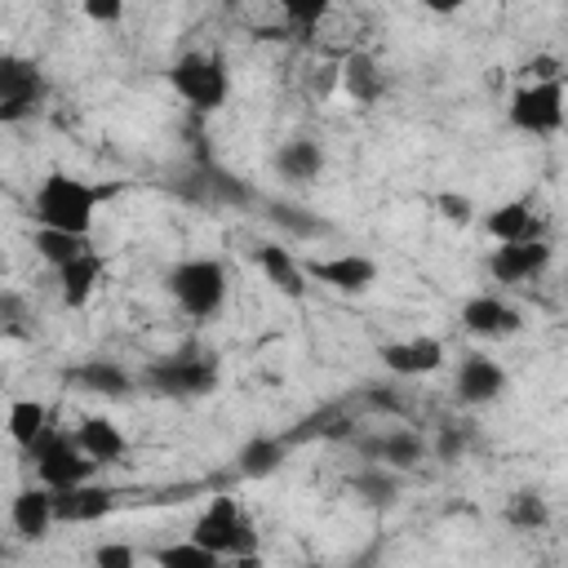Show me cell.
<instances>
[{"label":"cell","mask_w":568,"mask_h":568,"mask_svg":"<svg viewBox=\"0 0 568 568\" xmlns=\"http://www.w3.org/2000/svg\"><path fill=\"white\" fill-rule=\"evenodd\" d=\"M111 191L98 182H84L67 169H49L40 178V186L31 191V222L44 231H67V235H84L93 231V217L102 209Z\"/></svg>","instance_id":"6da1fadb"},{"label":"cell","mask_w":568,"mask_h":568,"mask_svg":"<svg viewBox=\"0 0 568 568\" xmlns=\"http://www.w3.org/2000/svg\"><path fill=\"white\" fill-rule=\"evenodd\" d=\"M169 297L178 302V311L195 324H209L222 315L226 297H231V271L222 257H182L169 275H164Z\"/></svg>","instance_id":"7a4b0ae2"},{"label":"cell","mask_w":568,"mask_h":568,"mask_svg":"<svg viewBox=\"0 0 568 568\" xmlns=\"http://www.w3.org/2000/svg\"><path fill=\"white\" fill-rule=\"evenodd\" d=\"M186 537L200 541V546H209V550L222 555V559H235V564H248V559H257V550H262V537H257V528H253V515H248L231 493L209 497Z\"/></svg>","instance_id":"3957f363"},{"label":"cell","mask_w":568,"mask_h":568,"mask_svg":"<svg viewBox=\"0 0 568 568\" xmlns=\"http://www.w3.org/2000/svg\"><path fill=\"white\" fill-rule=\"evenodd\" d=\"M169 84L173 93L195 111V115H213L226 106L231 98V67L222 53L213 49H186L178 53V62L169 67Z\"/></svg>","instance_id":"277c9868"},{"label":"cell","mask_w":568,"mask_h":568,"mask_svg":"<svg viewBox=\"0 0 568 568\" xmlns=\"http://www.w3.org/2000/svg\"><path fill=\"white\" fill-rule=\"evenodd\" d=\"M217 359L209 351H195V346H182V351H169L160 359H151L138 382L151 390V395H169V399H200V395H213L217 386Z\"/></svg>","instance_id":"5b68a950"},{"label":"cell","mask_w":568,"mask_h":568,"mask_svg":"<svg viewBox=\"0 0 568 568\" xmlns=\"http://www.w3.org/2000/svg\"><path fill=\"white\" fill-rule=\"evenodd\" d=\"M27 457L36 466V484H44L49 493H67V488L93 484V470H98V462L80 448L75 430H67L58 422L27 448Z\"/></svg>","instance_id":"8992f818"},{"label":"cell","mask_w":568,"mask_h":568,"mask_svg":"<svg viewBox=\"0 0 568 568\" xmlns=\"http://www.w3.org/2000/svg\"><path fill=\"white\" fill-rule=\"evenodd\" d=\"M506 124L524 138H555L568 124L564 80H519L506 98Z\"/></svg>","instance_id":"52a82bcc"},{"label":"cell","mask_w":568,"mask_h":568,"mask_svg":"<svg viewBox=\"0 0 568 568\" xmlns=\"http://www.w3.org/2000/svg\"><path fill=\"white\" fill-rule=\"evenodd\" d=\"M49 98L44 71L22 53H0V124H18L36 115Z\"/></svg>","instance_id":"ba28073f"},{"label":"cell","mask_w":568,"mask_h":568,"mask_svg":"<svg viewBox=\"0 0 568 568\" xmlns=\"http://www.w3.org/2000/svg\"><path fill=\"white\" fill-rule=\"evenodd\" d=\"M355 448H359L364 462H377V466H390V470L404 475V470H417L426 462L430 439L417 435V430H408V426H382L373 435H359Z\"/></svg>","instance_id":"9c48e42d"},{"label":"cell","mask_w":568,"mask_h":568,"mask_svg":"<svg viewBox=\"0 0 568 568\" xmlns=\"http://www.w3.org/2000/svg\"><path fill=\"white\" fill-rule=\"evenodd\" d=\"M306 275L320 288H333L342 297H359L377 284V262L368 253H324V257L306 262Z\"/></svg>","instance_id":"30bf717a"},{"label":"cell","mask_w":568,"mask_h":568,"mask_svg":"<svg viewBox=\"0 0 568 568\" xmlns=\"http://www.w3.org/2000/svg\"><path fill=\"white\" fill-rule=\"evenodd\" d=\"M506 386H510V373L501 368V359L479 355V351H470L453 373V395L462 408H488L506 395Z\"/></svg>","instance_id":"8fae6325"},{"label":"cell","mask_w":568,"mask_h":568,"mask_svg":"<svg viewBox=\"0 0 568 568\" xmlns=\"http://www.w3.org/2000/svg\"><path fill=\"white\" fill-rule=\"evenodd\" d=\"M462 328L479 342H506L524 328V311L501 293H475L462 302Z\"/></svg>","instance_id":"7c38bea8"},{"label":"cell","mask_w":568,"mask_h":568,"mask_svg":"<svg viewBox=\"0 0 568 568\" xmlns=\"http://www.w3.org/2000/svg\"><path fill=\"white\" fill-rule=\"evenodd\" d=\"M550 257H555L550 240H519V244H497V248L488 253V275H493L497 284H506V288H515V284H532L537 275H546Z\"/></svg>","instance_id":"4fadbf2b"},{"label":"cell","mask_w":568,"mask_h":568,"mask_svg":"<svg viewBox=\"0 0 568 568\" xmlns=\"http://www.w3.org/2000/svg\"><path fill=\"white\" fill-rule=\"evenodd\" d=\"M382 364H386V373L395 377V382H413V377H426V373H439L444 368V342L439 337H426V333H417V337H395V342H386L382 351Z\"/></svg>","instance_id":"5bb4252c"},{"label":"cell","mask_w":568,"mask_h":568,"mask_svg":"<svg viewBox=\"0 0 568 568\" xmlns=\"http://www.w3.org/2000/svg\"><path fill=\"white\" fill-rule=\"evenodd\" d=\"M253 262H257V271L266 275V284H271L275 293H284L288 302H302V297H306L311 275H306V262H302L293 248H284L280 240H266V244L253 248Z\"/></svg>","instance_id":"9a60e30c"},{"label":"cell","mask_w":568,"mask_h":568,"mask_svg":"<svg viewBox=\"0 0 568 568\" xmlns=\"http://www.w3.org/2000/svg\"><path fill=\"white\" fill-rule=\"evenodd\" d=\"M484 231L493 244H519V240H546L541 235V217L532 209V200H501L497 209H488L484 217Z\"/></svg>","instance_id":"2e32d148"},{"label":"cell","mask_w":568,"mask_h":568,"mask_svg":"<svg viewBox=\"0 0 568 568\" xmlns=\"http://www.w3.org/2000/svg\"><path fill=\"white\" fill-rule=\"evenodd\" d=\"M337 84L346 89L351 102L373 106V102L386 93V71H382V62H377L368 49H351V53L337 62Z\"/></svg>","instance_id":"e0dca14e"},{"label":"cell","mask_w":568,"mask_h":568,"mask_svg":"<svg viewBox=\"0 0 568 568\" xmlns=\"http://www.w3.org/2000/svg\"><path fill=\"white\" fill-rule=\"evenodd\" d=\"M9 524H13V532H18L22 541H44L49 528L58 524V515H53V493H49L44 484L22 488V493L9 501Z\"/></svg>","instance_id":"ac0fdd59"},{"label":"cell","mask_w":568,"mask_h":568,"mask_svg":"<svg viewBox=\"0 0 568 568\" xmlns=\"http://www.w3.org/2000/svg\"><path fill=\"white\" fill-rule=\"evenodd\" d=\"M102 271H106V262H102L98 248L80 253L71 266H62V271L53 275V280H58V302H62L67 311H84V306L93 302L98 284H102Z\"/></svg>","instance_id":"d6986e66"},{"label":"cell","mask_w":568,"mask_h":568,"mask_svg":"<svg viewBox=\"0 0 568 568\" xmlns=\"http://www.w3.org/2000/svg\"><path fill=\"white\" fill-rule=\"evenodd\" d=\"M71 382H75L84 395H98V399H124V395H133V386H138V377H133L124 364L106 359V355L75 364V368H71Z\"/></svg>","instance_id":"ffe728a7"},{"label":"cell","mask_w":568,"mask_h":568,"mask_svg":"<svg viewBox=\"0 0 568 568\" xmlns=\"http://www.w3.org/2000/svg\"><path fill=\"white\" fill-rule=\"evenodd\" d=\"M115 510V493L102 484H80L67 493H53V515L58 524H98Z\"/></svg>","instance_id":"44dd1931"},{"label":"cell","mask_w":568,"mask_h":568,"mask_svg":"<svg viewBox=\"0 0 568 568\" xmlns=\"http://www.w3.org/2000/svg\"><path fill=\"white\" fill-rule=\"evenodd\" d=\"M75 439H80V448H84L98 466H111V462H120V457L129 453V439H124L120 422H111L106 413L80 417V422H75Z\"/></svg>","instance_id":"7402d4cb"},{"label":"cell","mask_w":568,"mask_h":568,"mask_svg":"<svg viewBox=\"0 0 568 568\" xmlns=\"http://www.w3.org/2000/svg\"><path fill=\"white\" fill-rule=\"evenodd\" d=\"M275 173L284 178V182H293V186H306V182H315L320 173H324V146L315 142V138H288L280 151H275Z\"/></svg>","instance_id":"603a6c76"},{"label":"cell","mask_w":568,"mask_h":568,"mask_svg":"<svg viewBox=\"0 0 568 568\" xmlns=\"http://www.w3.org/2000/svg\"><path fill=\"white\" fill-rule=\"evenodd\" d=\"M288 439L284 435H248L244 444H240V453H235V470L244 475V479H271L280 466H284V457H288Z\"/></svg>","instance_id":"cb8c5ba5"},{"label":"cell","mask_w":568,"mask_h":568,"mask_svg":"<svg viewBox=\"0 0 568 568\" xmlns=\"http://www.w3.org/2000/svg\"><path fill=\"white\" fill-rule=\"evenodd\" d=\"M346 488L355 493V501H364V506H395L399 501V488H404V479H399V470H390V466H377V462H364L351 479H346Z\"/></svg>","instance_id":"d4e9b609"},{"label":"cell","mask_w":568,"mask_h":568,"mask_svg":"<svg viewBox=\"0 0 568 568\" xmlns=\"http://www.w3.org/2000/svg\"><path fill=\"white\" fill-rule=\"evenodd\" d=\"M200 195L204 200H213V204H231V209H248L253 200H257V191L244 182V178H235L231 169H222V164H204L200 169Z\"/></svg>","instance_id":"484cf974"},{"label":"cell","mask_w":568,"mask_h":568,"mask_svg":"<svg viewBox=\"0 0 568 568\" xmlns=\"http://www.w3.org/2000/svg\"><path fill=\"white\" fill-rule=\"evenodd\" d=\"M31 248H36V257L58 275V271L71 266L80 253H89V240H84V235H67V231H44V226H36V231H31Z\"/></svg>","instance_id":"4316f807"},{"label":"cell","mask_w":568,"mask_h":568,"mask_svg":"<svg viewBox=\"0 0 568 568\" xmlns=\"http://www.w3.org/2000/svg\"><path fill=\"white\" fill-rule=\"evenodd\" d=\"M4 426H9V439H13L18 448H31V444L53 426V417H49V408H44L40 399H9Z\"/></svg>","instance_id":"83f0119b"},{"label":"cell","mask_w":568,"mask_h":568,"mask_svg":"<svg viewBox=\"0 0 568 568\" xmlns=\"http://www.w3.org/2000/svg\"><path fill=\"white\" fill-rule=\"evenodd\" d=\"M501 519L519 532H541L550 524V501L537 493V488H515L501 506Z\"/></svg>","instance_id":"f1b7e54d"},{"label":"cell","mask_w":568,"mask_h":568,"mask_svg":"<svg viewBox=\"0 0 568 568\" xmlns=\"http://www.w3.org/2000/svg\"><path fill=\"white\" fill-rule=\"evenodd\" d=\"M146 559H151L155 568H222V564H226L222 555H213L209 546H200V541H191V537L164 541V546H155Z\"/></svg>","instance_id":"f546056e"},{"label":"cell","mask_w":568,"mask_h":568,"mask_svg":"<svg viewBox=\"0 0 568 568\" xmlns=\"http://www.w3.org/2000/svg\"><path fill=\"white\" fill-rule=\"evenodd\" d=\"M271 213V222L275 226H284L288 235H297V240H315V235H324L328 226L320 222V213H306V209H297V204H266Z\"/></svg>","instance_id":"4dcf8cb0"},{"label":"cell","mask_w":568,"mask_h":568,"mask_svg":"<svg viewBox=\"0 0 568 568\" xmlns=\"http://www.w3.org/2000/svg\"><path fill=\"white\" fill-rule=\"evenodd\" d=\"M328 18V0H284L280 4V22L293 31H311Z\"/></svg>","instance_id":"1f68e13d"},{"label":"cell","mask_w":568,"mask_h":568,"mask_svg":"<svg viewBox=\"0 0 568 568\" xmlns=\"http://www.w3.org/2000/svg\"><path fill=\"white\" fill-rule=\"evenodd\" d=\"M435 213L448 222V226H475V217H479V209H475V200L466 195V191H439L435 195Z\"/></svg>","instance_id":"d6a6232c"},{"label":"cell","mask_w":568,"mask_h":568,"mask_svg":"<svg viewBox=\"0 0 568 568\" xmlns=\"http://www.w3.org/2000/svg\"><path fill=\"white\" fill-rule=\"evenodd\" d=\"M364 404L377 408V413H395V417L408 413V399H404L399 382H364Z\"/></svg>","instance_id":"836d02e7"},{"label":"cell","mask_w":568,"mask_h":568,"mask_svg":"<svg viewBox=\"0 0 568 568\" xmlns=\"http://www.w3.org/2000/svg\"><path fill=\"white\" fill-rule=\"evenodd\" d=\"M466 444H470V430L448 422V426H439V430H435V439H430V453H435L439 462H457V457L466 453Z\"/></svg>","instance_id":"e575fe53"},{"label":"cell","mask_w":568,"mask_h":568,"mask_svg":"<svg viewBox=\"0 0 568 568\" xmlns=\"http://www.w3.org/2000/svg\"><path fill=\"white\" fill-rule=\"evenodd\" d=\"M93 568H138V550L129 541H98L93 546Z\"/></svg>","instance_id":"d590c367"},{"label":"cell","mask_w":568,"mask_h":568,"mask_svg":"<svg viewBox=\"0 0 568 568\" xmlns=\"http://www.w3.org/2000/svg\"><path fill=\"white\" fill-rule=\"evenodd\" d=\"M524 80H564V62L555 53H532L524 62Z\"/></svg>","instance_id":"8d00e7d4"},{"label":"cell","mask_w":568,"mask_h":568,"mask_svg":"<svg viewBox=\"0 0 568 568\" xmlns=\"http://www.w3.org/2000/svg\"><path fill=\"white\" fill-rule=\"evenodd\" d=\"M80 13H84L89 22H102V27H115V22L124 18V4H120V0H84V4H80Z\"/></svg>","instance_id":"74e56055"}]
</instances>
